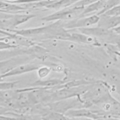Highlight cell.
<instances>
[{
    "label": "cell",
    "instance_id": "obj_5",
    "mask_svg": "<svg viewBox=\"0 0 120 120\" xmlns=\"http://www.w3.org/2000/svg\"><path fill=\"white\" fill-rule=\"evenodd\" d=\"M97 26L107 30H112L120 25V16L106 15L105 13L99 15Z\"/></svg>",
    "mask_w": 120,
    "mask_h": 120
},
{
    "label": "cell",
    "instance_id": "obj_15",
    "mask_svg": "<svg viewBox=\"0 0 120 120\" xmlns=\"http://www.w3.org/2000/svg\"><path fill=\"white\" fill-rule=\"evenodd\" d=\"M98 0H80L75 4L73 5L72 6L85 8L86 6L92 4V3L97 1Z\"/></svg>",
    "mask_w": 120,
    "mask_h": 120
},
{
    "label": "cell",
    "instance_id": "obj_10",
    "mask_svg": "<svg viewBox=\"0 0 120 120\" xmlns=\"http://www.w3.org/2000/svg\"><path fill=\"white\" fill-rule=\"evenodd\" d=\"M106 0H98L92 4L85 7L79 17L85 16L87 14L95 12H99L102 10L105 4Z\"/></svg>",
    "mask_w": 120,
    "mask_h": 120
},
{
    "label": "cell",
    "instance_id": "obj_6",
    "mask_svg": "<svg viewBox=\"0 0 120 120\" xmlns=\"http://www.w3.org/2000/svg\"><path fill=\"white\" fill-rule=\"evenodd\" d=\"M39 67L32 64H27L20 65L13 68L5 73L0 75L1 77L5 78L9 76H12L28 73L33 70H37Z\"/></svg>",
    "mask_w": 120,
    "mask_h": 120
},
{
    "label": "cell",
    "instance_id": "obj_23",
    "mask_svg": "<svg viewBox=\"0 0 120 120\" xmlns=\"http://www.w3.org/2000/svg\"><path fill=\"white\" fill-rule=\"evenodd\" d=\"M66 120H81L79 118L75 117H67Z\"/></svg>",
    "mask_w": 120,
    "mask_h": 120
},
{
    "label": "cell",
    "instance_id": "obj_13",
    "mask_svg": "<svg viewBox=\"0 0 120 120\" xmlns=\"http://www.w3.org/2000/svg\"><path fill=\"white\" fill-rule=\"evenodd\" d=\"M120 3V0H106L105 6L103 8L97 13V15H99L111 9L112 8Z\"/></svg>",
    "mask_w": 120,
    "mask_h": 120
},
{
    "label": "cell",
    "instance_id": "obj_21",
    "mask_svg": "<svg viewBox=\"0 0 120 120\" xmlns=\"http://www.w3.org/2000/svg\"><path fill=\"white\" fill-rule=\"evenodd\" d=\"M9 5V4L8 3H4L2 1H0V8H7V7Z\"/></svg>",
    "mask_w": 120,
    "mask_h": 120
},
{
    "label": "cell",
    "instance_id": "obj_8",
    "mask_svg": "<svg viewBox=\"0 0 120 120\" xmlns=\"http://www.w3.org/2000/svg\"><path fill=\"white\" fill-rule=\"evenodd\" d=\"M67 117H75L77 118H87L94 119H97L98 116V114L84 109L77 110H69L66 112Z\"/></svg>",
    "mask_w": 120,
    "mask_h": 120
},
{
    "label": "cell",
    "instance_id": "obj_11",
    "mask_svg": "<svg viewBox=\"0 0 120 120\" xmlns=\"http://www.w3.org/2000/svg\"><path fill=\"white\" fill-rule=\"evenodd\" d=\"M80 0H56L54 2L48 5L46 8L59 9L72 6Z\"/></svg>",
    "mask_w": 120,
    "mask_h": 120
},
{
    "label": "cell",
    "instance_id": "obj_14",
    "mask_svg": "<svg viewBox=\"0 0 120 120\" xmlns=\"http://www.w3.org/2000/svg\"><path fill=\"white\" fill-rule=\"evenodd\" d=\"M67 117L58 112H52L46 115L43 120H66Z\"/></svg>",
    "mask_w": 120,
    "mask_h": 120
},
{
    "label": "cell",
    "instance_id": "obj_12",
    "mask_svg": "<svg viewBox=\"0 0 120 120\" xmlns=\"http://www.w3.org/2000/svg\"><path fill=\"white\" fill-rule=\"evenodd\" d=\"M33 15H17L11 16L10 23L14 27L17 26L33 17Z\"/></svg>",
    "mask_w": 120,
    "mask_h": 120
},
{
    "label": "cell",
    "instance_id": "obj_22",
    "mask_svg": "<svg viewBox=\"0 0 120 120\" xmlns=\"http://www.w3.org/2000/svg\"><path fill=\"white\" fill-rule=\"evenodd\" d=\"M116 33L120 36V25L112 29Z\"/></svg>",
    "mask_w": 120,
    "mask_h": 120
},
{
    "label": "cell",
    "instance_id": "obj_9",
    "mask_svg": "<svg viewBox=\"0 0 120 120\" xmlns=\"http://www.w3.org/2000/svg\"><path fill=\"white\" fill-rule=\"evenodd\" d=\"M66 82L67 81H64L58 79H51L46 80H38L34 82L33 85L38 88H49L53 87H59Z\"/></svg>",
    "mask_w": 120,
    "mask_h": 120
},
{
    "label": "cell",
    "instance_id": "obj_20",
    "mask_svg": "<svg viewBox=\"0 0 120 120\" xmlns=\"http://www.w3.org/2000/svg\"><path fill=\"white\" fill-rule=\"evenodd\" d=\"M8 111V109L3 106H0V115L5 114Z\"/></svg>",
    "mask_w": 120,
    "mask_h": 120
},
{
    "label": "cell",
    "instance_id": "obj_18",
    "mask_svg": "<svg viewBox=\"0 0 120 120\" xmlns=\"http://www.w3.org/2000/svg\"><path fill=\"white\" fill-rule=\"evenodd\" d=\"M4 38H0V50H3V49H7L15 47V46L13 45H11L8 43H6L3 42L2 40Z\"/></svg>",
    "mask_w": 120,
    "mask_h": 120
},
{
    "label": "cell",
    "instance_id": "obj_19",
    "mask_svg": "<svg viewBox=\"0 0 120 120\" xmlns=\"http://www.w3.org/2000/svg\"><path fill=\"white\" fill-rule=\"evenodd\" d=\"M0 120H18L17 118L8 117L6 115V114L0 115Z\"/></svg>",
    "mask_w": 120,
    "mask_h": 120
},
{
    "label": "cell",
    "instance_id": "obj_7",
    "mask_svg": "<svg viewBox=\"0 0 120 120\" xmlns=\"http://www.w3.org/2000/svg\"><path fill=\"white\" fill-rule=\"evenodd\" d=\"M65 40L89 44H94L97 43V42H96V40H95L94 37L86 35L80 32L70 33L69 35L65 39Z\"/></svg>",
    "mask_w": 120,
    "mask_h": 120
},
{
    "label": "cell",
    "instance_id": "obj_24",
    "mask_svg": "<svg viewBox=\"0 0 120 120\" xmlns=\"http://www.w3.org/2000/svg\"><path fill=\"white\" fill-rule=\"evenodd\" d=\"M81 120H96V119H91V118H79Z\"/></svg>",
    "mask_w": 120,
    "mask_h": 120
},
{
    "label": "cell",
    "instance_id": "obj_17",
    "mask_svg": "<svg viewBox=\"0 0 120 120\" xmlns=\"http://www.w3.org/2000/svg\"><path fill=\"white\" fill-rule=\"evenodd\" d=\"M105 14L111 15L120 16V4L105 12Z\"/></svg>",
    "mask_w": 120,
    "mask_h": 120
},
{
    "label": "cell",
    "instance_id": "obj_25",
    "mask_svg": "<svg viewBox=\"0 0 120 120\" xmlns=\"http://www.w3.org/2000/svg\"><path fill=\"white\" fill-rule=\"evenodd\" d=\"M2 78L1 77V75H0V82H1V81H2Z\"/></svg>",
    "mask_w": 120,
    "mask_h": 120
},
{
    "label": "cell",
    "instance_id": "obj_2",
    "mask_svg": "<svg viewBox=\"0 0 120 120\" xmlns=\"http://www.w3.org/2000/svg\"><path fill=\"white\" fill-rule=\"evenodd\" d=\"M77 30L80 33L94 38H99L110 41L120 40V36L112 30H107L97 26L80 28Z\"/></svg>",
    "mask_w": 120,
    "mask_h": 120
},
{
    "label": "cell",
    "instance_id": "obj_1",
    "mask_svg": "<svg viewBox=\"0 0 120 120\" xmlns=\"http://www.w3.org/2000/svg\"><path fill=\"white\" fill-rule=\"evenodd\" d=\"M84 8L71 6L62 8L51 15L44 17L42 20L46 22L70 21L79 17Z\"/></svg>",
    "mask_w": 120,
    "mask_h": 120
},
{
    "label": "cell",
    "instance_id": "obj_3",
    "mask_svg": "<svg viewBox=\"0 0 120 120\" xmlns=\"http://www.w3.org/2000/svg\"><path fill=\"white\" fill-rule=\"evenodd\" d=\"M99 18V15L97 14L89 16L78 17L68 21L66 23H63V26L66 30L70 31L80 28L89 27L96 23L97 24Z\"/></svg>",
    "mask_w": 120,
    "mask_h": 120
},
{
    "label": "cell",
    "instance_id": "obj_4",
    "mask_svg": "<svg viewBox=\"0 0 120 120\" xmlns=\"http://www.w3.org/2000/svg\"><path fill=\"white\" fill-rule=\"evenodd\" d=\"M85 91L83 88L82 87H62L51 96L53 99L57 101L64 99H68L72 97L79 95Z\"/></svg>",
    "mask_w": 120,
    "mask_h": 120
},
{
    "label": "cell",
    "instance_id": "obj_16",
    "mask_svg": "<svg viewBox=\"0 0 120 120\" xmlns=\"http://www.w3.org/2000/svg\"><path fill=\"white\" fill-rule=\"evenodd\" d=\"M38 75L40 78H44L46 76L50 73L51 69L46 67H42L38 68Z\"/></svg>",
    "mask_w": 120,
    "mask_h": 120
}]
</instances>
